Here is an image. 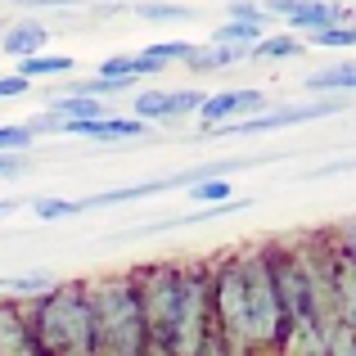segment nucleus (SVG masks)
Returning <instances> with one entry per match:
<instances>
[{
    "label": "nucleus",
    "instance_id": "10",
    "mask_svg": "<svg viewBox=\"0 0 356 356\" xmlns=\"http://www.w3.org/2000/svg\"><path fill=\"white\" fill-rule=\"evenodd\" d=\"M45 41H50V32H45L41 23H14L9 32H0V50L14 54V59H32V54H41Z\"/></svg>",
    "mask_w": 356,
    "mask_h": 356
},
{
    "label": "nucleus",
    "instance_id": "15",
    "mask_svg": "<svg viewBox=\"0 0 356 356\" xmlns=\"http://www.w3.org/2000/svg\"><path fill=\"white\" fill-rule=\"evenodd\" d=\"M194 50H199V45H190V41H163V45H149L145 54H154V59L167 68V63H176V59L190 63V54H194Z\"/></svg>",
    "mask_w": 356,
    "mask_h": 356
},
{
    "label": "nucleus",
    "instance_id": "1",
    "mask_svg": "<svg viewBox=\"0 0 356 356\" xmlns=\"http://www.w3.org/2000/svg\"><path fill=\"white\" fill-rule=\"evenodd\" d=\"M217 330L226 348H266L284 330V312H280L275 275H270L266 257H239L221 270L217 280Z\"/></svg>",
    "mask_w": 356,
    "mask_h": 356
},
{
    "label": "nucleus",
    "instance_id": "5",
    "mask_svg": "<svg viewBox=\"0 0 356 356\" xmlns=\"http://www.w3.org/2000/svg\"><path fill=\"white\" fill-rule=\"evenodd\" d=\"M212 325V307H208V280L185 270V298H181V321H176V356H194Z\"/></svg>",
    "mask_w": 356,
    "mask_h": 356
},
{
    "label": "nucleus",
    "instance_id": "28",
    "mask_svg": "<svg viewBox=\"0 0 356 356\" xmlns=\"http://www.w3.org/2000/svg\"><path fill=\"white\" fill-rule=\"evenodd\" d=\"M343 330H352V334H356V312H352V321H348V325H343Z\"/></svg>",
    "mask_w": 356,
    "mask_h": 356
},
{
    "label": "nucleus",
    "instance_id": "13",
    "mask_svg": "<svg viewBox=\"0 0 356 356\" xmlns=\"http://www.w3.org/2000/svg\"><path fill=\"white\" fill-rule=\"evenodd\" d=\"M293 54H302V45L293 36H261L243 59H293Z\"/></svg>",
    "mask_w": 356,
    "mask_h": 356
},
{
    "label": "nucleus",
    "instance_id": "7",
    "mask_svg": "<svg viewBox=\"0 0 356 356\" xmlns=\"http://www.w3.org/2000/svg\"><path fill=\"white\" fill-rule=\"evenodd\" d=\"M0 356H45L36 348L27 312L18 302H5V298H0Z\"/></svg>",
    "mask_w": 356,
    "mask_h": 356
},
{
    "label": "nucleus",
    "instance_id": "14",
    "mask_svg": "<svg viewBox=\"0 0 356 356\" xmlns=\"http://www.w3.org/2000/svg\"><path fill=\"white\" fill-rule=\"evenodd\" d=\"M136 118L145 122V127L149 122H167V95L163 90H140L136 95Z\"/></svg>",
    "mask_w": 356,
    "mask_h": 356
},
{
    "label": "nucleus",
    "instance_id": "6",
    "mask_svg": "<svg viewBox=\"0 0 356 356\" xmlns=\"http://www.w3.org/2000/svg\"><path fill=\"white\" fill-rule=\"evenodd\" d=\"M325 113H339V104H284L275 113H261V118H243V122H226L217 127V136H261V131H280V127H298V122H312Z\"/></svg>",
    "mask_w": 356,
    "mask_h": 356
},
{
    "label": "nucleus",
    "instance_id": "20",
    "mask_svg": "<svg viewBox=\"0 0 356 356\" xmlns=\"http://www.w3.org/2000/svg\"><path fill=\"white\" fill-rule=\"evenodd\" d=\"M330 356H356V334L343 330V325H334V334H330Z\"/></svg>",
    "mask_w": 356,
    "mask_h": 356
},
{
    "label": "nucleus",
    "instance_id": "2",
    "mask_svg": "<svg viewBox=\"0 0 356 356\" xmlns=\"http://www.w3.org/2000/svg\"><path fill=\"white\" fill-rule=\"evenodd\" d=\"M36 348L45 356H95V321H90L86 284H54L27 312Z\"/></svg>",
    "mask_w": 356,
    "mask_h": 356
},
{
    "label": "nucleus",
    "instance_id": "22",
    "mask_svg": "<svg viewBox=\"0 0 356 356\" xmlns=\"http://www.w3.org/2000/svg\"><path fill=\"white\" fill-rule=\"evenodd\" d=\"M27 86H32V81H23L18 72H0V99H14V95H23Z\"/></svg>",
    "mask_w": 356,
    "mask_h": 356
},
{
    "label": "nucleus",
    "instance_id": "26",
    "mask_svg": "<svg viewBox=\"0 0 356 356\" xmlns=\"http://www.w3.org/2000/svg\"><path fill=\"white\" fill-rule=\"evenodd\" d=\"M14 208H18L14 199H0V217H9V212H14Z\"/></svg>",
    "mask_w": 356,
    "mask_h": 356
},
{
    "label": "nucleus",
    "instance_id": "18",
    "mask_svg": "<svg viewBox=\"0 0 356 356\" xmlns=\"http://www.w3.org/2000/svg\"><path fill=\"white\" fill-rule=\"evenodd\" d=\"M32 131L27 127H0V154H27V145H32Z\"/></svg>",
    "mask_w": 356,
    "mask_h": 356
},
{
    "label": "nucleus",
    "instance_id": "9",
    "mask_svg": "<svg viewBox=\"0 0 356 356\" xmlns=\"http://www.w3.org/2000/svg\"><path fill=\"white\" fill-rule=\"evenodd\" d=\"M248 108H252V113L261 108V90H217V95H203L199 118L217 131V127H226V118L248 113Z\"/></svg>",
    "mask_w": 356,
    "mask_h": 356
},
{
    "label": "nucleus",
    "instance_id": "19",
    "mask_svg": "<svg viewBox=\"0 0 356 356\" xmlns=\"http://www.w3.org/2000/svg\"><path fill=\"white\" fill-rule=\"evenodd\" d=\"M194 356H230L226 339H221V330H217V321L208 325V334H203V343H199V352H194Z\"/></svg>",
    "mask_w": 356,
    "mask_h": 356
},
{
    "label": "nucleus",
    "instance_id": "21",
    "mask_svg": "<svg viewBox=\"0 0 356 356\" xmlns=\"http://www.w3.org/2000/svg\"><path fill=\"white\" fill-rule=\"evenodd\" d=\"M140 14L154 18V23H172V18H185L181 5H140Z\"/></svg>",
    "mask_w": 356,
    "mask_h": 356
},
{
    "label": "nucleus",
    "instance_id": "23",
    "mask_svg": "<svg viewBox=\"0 0 356 356\" xmlns=\"http://www.w3.org/2000/svg\"><path fill=\"white\" fill-rule=\"evenodd\" d=\"M316 41L321 45H356V27H334V32H321Z\"/></svg>",
    "mask_w": 356,
    "mask_h": 356
},
{
    "label": "nucleus",
    "instance_id": "11",
    "mask_svg": "<svg viewBox=\"0 0 356 356\" xmlns=\"http://www.w3.org/2000/svg\"><path fill=\"white\" fill-rule=\"evenodd\" d=\"M59 72H72V54H32V59H18V77H59Z\"/></svg>",
    "mask_w": 356,
    "mask_h": 356
},
{
    "label": "nucleus",
    "instance_id": "25",
    "mask_svg": "<svg viewBox=\"0 0 356 356\" xmlns=\"http://www.w3.org/2000/svg\"><path fill=\"white\" fill-rule=\"evenodd\" d=\"M343 243H348V261L356 266V221H352V226H343Z\"/></svg>",
    "mask_w": 356,
    "mask_h": 356
},
{
    "label": "nucleus",
    "instance_id": "8",
    "mask_svg": "<svg viewBox=\"0 0 356 356\" xmlns=\"http://www.w3.org/2000/svg\"><path fill=\"white\" fill-rule=\"evenodd\" d=\"M275 14H284L289 27H302V32L321 36V32L343 27L348 9H343V5H302V0H289V5H275Z\"/></svg>",
    "mask_w": 356,
    "mask_h": 356
},
{
    "label": "nucleus",
    "instance_id": "27",
    "mask_svg": "<svg viewBox=\"0 0 356 356\" xmlns=\"http://www.w3.org/2000/svg\"><path fill=\"white\" fill-rule=\"evenodd\" d=\"M0 293H9V275H0Z\"/></svg>",
    "mask_w": 356,
    "mask_h": 356
},
{
    "label": "nucleus",
    "instance_id": "4",
    "mask_svg": "<svg viewBox=\"0 0 356 356\" xmlns=\"http://www.w3.org/2000/svg\"><path fill=\"white\" fill-rule=\"evenodd\" d=\"M185 298V270L154 266L140 284V316H145L149 356H176V321Z\"/></svg>",
    "mask_w": 356,
    "mask_h": 356
},
{
    "label": "nucleus",
    "instance_id": "16",
    "mask_svg": "<svg viewBox=\"0 0 356 356\" xmlns=\"http://www.w3.org/2000/svg\"><path fill=\"white\" fill-rule=\"evenodd\" d=\"M190 199H194V203H208V208H217V203L230 199V181H199V185H190Z\"/></svg>",
    "mask_w": 356,
    "mask_h": 356
},
{
    "label": "nucleus",
    "instance_id": "17",
    "mask_svg": "<svg viewBox=\"0 0 356 356\" xmlns=\"http://www.w3.org/2000/svg\"><path fill=\"white\" fill-rule=\"evenodd\" d=\"M199 104H203L199 90H172V95H167V122H172V118H190V113H199Z\"/></svg>",
    "mask_w": 356,
    "mask_h": 356
},
{
    "label": "nucleus",
    "instance_id": "24",
    "mask_svg": "<svg viewBox=\"0 0 356 356\" xmlns=\"http://www.w3.org/2000/svg\"><path fill=\"white\" fill-rule=\"evenodd\" d=\"M23 167H27L23 154H0V181H5V176H18Z\"/></svg>",
    "mask_w": 356,
    "mask_h": 356
},
{
    "label": "nucleus",
    "instance_id": "3",
    "mask_svg": "<svg viewBox=\"0 0 356 356\" xmlns=\"http://www.w3.org/2000/svg\"><path fill=\"white\" fill-rule=\"evenodd\" d=\"M86 298L95 321V356H149L136 280H95L86 284Z\"/></svg>",
    "mask_w": 356,
    "mask_h": 356
},
{
    "label": "nucleus",
    "instance_id": "12",
    "mask_svg": "<svg viewBox=\"0 0 356 356\" xmlns=\"http://www.w3.org/2000/svg\"><path fill=\"white\" fill-rule=\"evenodd\" d=\"M50 113L63 122H95V118H104V104L99 99H81V95H59L50 104Z\"/></svg>",
    "mask_w": 356,
    "mask_h": 356
}]
</instances>
